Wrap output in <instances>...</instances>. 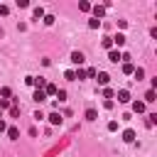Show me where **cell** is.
<instances>
[{
	"mask_svg": "<svg viewBox=\"0 0 157 157\" xmlns=\"http://www.w3.org/2000/svg\"><path fill=\"white\" fill-rule=\"evenodd\" d=\"M113 98H118V103H130V91H128V88H120Z\"/></svg>",
	"mask_w": 157,
	"mask_h": 157,
	"instance_id": "1",
	"label": "cell"
},
{
	"mask_svg": "<svg viewBox=\"0 0 157 157\" xmlns=\"http://www.w3.org/2000/svg\"><path fill=\"white\" fill-rule=\"evenodd\" d=\"M83 61H86V56H83L81 52H71V64H74V66H81Z\"/></svg>",
	"mask_w": 157,
	"mask_h": 157,
	"instance_id": "2",
	"label": "cell"
},
{
	"mask_svg": "<svg viewBox=\"0 0 157 157\" xmlns=\"http://www.w3.org/2000/svg\"><path fill=\"white\" fill-rule=\"evenodd\" d=\"M110 39H113V47H118V49H120V47H125V34H123V32H118V34H115V37H110Z\"/></svg>",
	"mask_w": 157,
	"mask_h": 157,
	"instance_id": "3",
	"label": "cell"
},
{
	"mask_svg": "<svg viewBox=\"0 0 157 157\" xmlns=\"http://www.w3.org/2000/svg\"><path fill=\"white\" fill-rule=\"evenodd\" d=\"M91 10H93V17H96V20H101V17L105 15V7H103V5H91Z\"/></svg>",
	"mask_w": 157,
	"mask_h": 157,
	"instance_id": "4",
	"label": "cell"
},
{
	"mask_svg": "<svg viewBox=\"0 0 157 157\" xmlns=\"http://www.w3.org/2000/svg\"><path fill=\"white\" fill-rule=\"evenodd\" d=\"M96 81H98L101 86H108V81H110V76H108L105 71H98V74H96Z\"/></svg>",
	"mask_w": 157,
	"mask_h": 157,
	"instance_id": "5",
	"label": "cell"
},
{
	"mask_svg": "<svg viewBox=\"0 0 157 157\" xmlns=\"http://www.w3.org/2000/svg\"><path fill=\"white\" fill-rule=\"evenodd\" d=\"M108 61L118 64V61H120V52H118V49H110V52H108Z\"/></svg>",
	"mask_w": 157,
	"mask_h": 157,
	"instance_id": "6",
	"label": "cell"
},
{
	"mask_svg": "<svg viewBox=\"0 0 157 157\" xmlns=\"http://www.w3.org/2000/svg\"><path fill=\"white\" fill-rule=\"evenodd\" d=\"M61 120H64V118H61L56 110H54V113H49V123H52V125H61Z\"/></svg>",
	"mask_w": 157,
	"mask_h": 157,
	"instance_id": "7",
	"label": "cell"
},
{
	"mask_svg": "<svg viewBox=\"0 0 157 157\" xmlns=\"http://www.w3.org/2000/svg\"><path fill=\"white\" fill-rule=\"evenodd\" d=\"M123 140H125V142H135V130H130V128L123 130Z\"/></svg>",
	"mask_w": 157,
	"mask_h": 157,
	"instance_id": "8",
	"label": "cell"
},
{
	"mask_svg": "<svg viewBox=\"0 0 157 157\" xmlns=\"http://www.w3.org/2000/svg\"><path fill=\"white\" fill-rule=\"evenodd\" d=\"M32 98H34V101H37V103H42V101H44V98H47V93H44V91H42V88H34V96H32Z\"/></svg>",
	"mask_w": 157,
	"mask_h": 157,
	"instance_id": "9",
	"label": "cell"
},
{
	"mask_svg": "<svg viewBox=\"0 0 157 157\" xmlns=\"http://www.w3.org/2000/svg\"><path fill=\"white\" fill-rule=\"evenodd\" d=\"M132 113H145V101H135L132 103Z\"/></svg>",
	"mask_w": 157,
	"mask_h": 157,
	"instance_id": "10",
	"label": "cell"
},
{
	"mask_svg": "<svg viewBox=\"0 0 157 157\" xmlns=\"http://www.w3.org/2000/svg\"><path fill=\"white\" fill-rule=\"evenodd\" d=\"M135 71V64L132 61H123V74H132Z\"/></svg>",
	"mask_w": 157,
	"mask_h": 157,
	"instance_id": "11",
	"label": "cell"
},
{
	"mask_svg": "<svg viewBox=\"0 0 157 157\" xmlns=\"http://www.w3.org/2000/svg\"><path fill=\"white\" fill-rule=\"evenodd\" d=\"M42 91H44L47 96H56V86H54V83H47V86H44Z\"/></svg>",
	"mask_w": 157,
	"mask_h": 157,
	"instance_id": "12",
	"label": "cell"
},
{
	"mask_svg": "<svg viewBox=\"0 0 157 157\" xmlns=\"http://www.w3.org/2000/svg\"><path fill=\"white\" fill-rule=\"evenodd\" d=\"M155 101H157V93H155V91L150 88V91L145 93V103H155Z\"/></svg>",
	"mask_w": 157,
	"mask_h": 157,
	"instance_id": "13",
	"label": "cell"
},
{
	"mask_svg": "<svg viewBox=\"0 0 157 157\" xmlns=\"http://www.w3.org/2000/svg\"><path fill=\"white\" fill-rule=\"evenodd\" d=\"M5 132H7V137H10V140H17V137H20V130H17V128H7Z\"/></svg>",
	"mask_w": 157,
	"mask_h": 157,
	"instance_id": "14",
	"label": "cell"
},
{
	"mask_svg": "<svg viewBox=\"0 0 157 157\" xmlns=\"http://www.w3.org/2000/svg\"><path fill=\"white\" fill-rule=\"evenodd\" d=\"M96 118H98V110L96 108H88L86 110V120H96Z\"/></svg>",
	"mask_w": 157,
	"mask_h": 157,
	"instance_id": "15",
	"label": "cell"
},
{
	"mask_svg": "<svg viewBox=\"0 0 157 157\" xmlns=\"http://www.w3.org/2000/svg\"><path fill=\"white\" fill-rule=\"evenodd\" d=\"M78 10H81V12H91V2L81 0V2H78Z\"/></svg>",
	"mask_w": 157,
	"mask_h": 157,
	"instance_id": "16",
	"label": "cell"
},
{
	"mask_svg": "<svg viewBox=\"0 0 157 157\" xmlns=\"http://www.w3.org/2000/svg\"><path fill=\"white\" fill-rule=\"evenodd\" d=\"M113 96H115V93H113V88H108V86H105V88H103V98H105V101H113Z\"/></svg>",
	"mask_w": 157,
	"mask_h": 157,
	"instance_id": "17",
	"label": "cell"
},
{
	"mask_svg": "<svg viewBox=\"0 0 157 157\" xmlns=\"http://www.w3.org/2000/svg\"><path fill=\"white\" fill-rule=\"evenodd\" d=\"M103 49H108V52L113 49V39L110 37H103Z\"/></svg>",
	"mask_w": 157,
	"mask_h": 157,
	"instance_id": "18",
	"label": "cell"
},
{
	"mask_svg": "<svg viewBox=\"0 0 157 157\" xmlns=\"http://www.w3.org/2000/svg\"><path fill=\"white\" fill-rule=\"evenodd\" d=\"M74 78H78V81L86 78V69H76V71H74Z\"/></svg>",
	"mask_w": 157,
	"mask_h": 157,
	"instance_id": "19",
	"label": "cell"
},
{
	"mask_svg": "<svg viewBox=\"0 0 157 157\" xmlns=\"http://www.w3.org/2000/svg\"><path fill=\"white\" fill-rule=\"evenodd\" d=\"M132 76H135L137 81H140V78H145V69H140V66H137V69L132 71Z\"/></svg>",
	"mask_w": 157,
	"mask_h": 157,
	"instance_id": "20",
	"label": "cell"
},
{
	"mask_svg": "<svg viewBox=\"0 0 157 157\" xmlns=\"http://www.w3.org/2000/svg\"><path fill=\"white\" fill-rule=\"evenodd\" d=\"M88 27H91V29H98V27H101V20H96V17L88 20Z\"/></svg>",
	"mask_w": 157,
	"mask_h": 157,
	"instance_id": "21",
	"label": "cell"
},
{
	"mask_svg": "<svg viewBox=\"0 0 157 157\" xmlns=\"http://www.w3.org/2000/svg\"><path fill=\"white\" fill-rule=\"evenodd\" d=\"M0 96H2V98H5V101H7V98H10V96H12V91H10V88H7V86H5V88H0Z\"/></svg>",
	"mask_w": 157,
	"mask_h": 157,
	"instance_id": "22",
	"label": "cell"
},
{
	"mask_svg": "<svg viewBox=\"0 0 157 157\" xmlns=\"http://www.w3.org/2000/svg\"><path fill=\"white\" fill-rule=\"evenodd\" d=\"M10 118H20V108L17 105H10Z\"/></svg>",
	"mask_w": 157,
	"mask_h": 157,
	"instance_id": "23",
	"label": "cell"
},
{
	"mask_svg": "<svg viewBox=\"0 0 157 157\" xmlns=\"http://www.w3.org/2000/svg\"><path fill=\"white\" fill-rule=\"evenodd\" d=\"M56 98H59V101H66V91H64V88H56Z\"/></svg>",
	"mask_w": 157,
	"mask_h": 157,
	"instance_id": "24",
	"label": "cell"
},
{
	"mask_svg": "<svg viewBox=\"0 0 157 157\" xmlns=\"http://www.w3.org/2000/svg\"><path fill=\"white\" fill-rule=\"evenodd\" d=\"M155 123H157V113H150L147 115V125H155Z\"/></svg>",
	"mask_w": 157,
	"mask_h": 157,
	"instance_id": "25",
	"label": "cell"
},
{
	"mask_svg": "<svg viewBox=\"0 0 157 157\" xmlns=\"http://www.w3.org/2000/svg\"><path fill=\"white\" fill-rule=\"evenodd\" d=\"M5 108L10 110V101H5V98H0V110H5Z\"/></svg>",
	"mask_w": 157,
	"mask_h": 157,
	"instance_id": "26",
	"label": "cell"
},
{
	"mask_svg": "<svg viewBox=\"0 0 157 157\" xmlns=\"http://www.w3.org/2000/svg\"><path fill=\"white\" fill-rule=\"evenodd\" d=\"M34 17H37V20L44 17V10H42V7H34Z\"/></svg>",
	"mask_w": 157,
	"mask_h": 157,
	"instance_id": "27",
	"label": "cell"
},
{
	"mask_svg": "<svg viewBox=\"0 0 157 157\" xmlns=\"http://www.w3.org/2000/svg\"><path fill=\"white\" fill-rule=\"evenodd\" d=\"M54 22V15H44V25H52Z\"/></svg>",
	"mask_w": 157,
	"mask_h": 157,
	"instance_id": "28",
	"label": "cell"
},
{
	"mask_svg": "<svg viewBox=\"0 0 157 157\" xmlns=\"http://www.w3.org/2000/svg\"><path fill=\"white\" fill-rule=\"evenodd\" d=\"M64 78H69V81H76V78H74V71H71V69H69V71L64 74Z\"/></svg>",
	"mask_w": 157,
	"mask_h": 157,
	"instance_id": "29",
	"label": "cell"
},
{
	"mask_svg": "<svg viewBox=\"0 0 157 157\" xmlns=\"http://www.w3.org/2000/svg\"><path fill=\"white\" fill-rule=\"evenodd\" d=\"M7 12H10V7L7 5H0V15H7Z\"/></svg>",
	"mask_w": 157,
	"mask_h": 157,
	"instance_id": "30",
	"label": "cell"
},
{
	"mask_svg": "<svg viewBox=\"0 0 157 157\" xmlns=\"http://www.w3.org/2000/svg\"><path fill=\"white\" fill-rule=\"evenodd\" d=\"M5 130H7V125H5V120L0 118V132H5Z\"/></svg>",
	"mask_w": 157,
	"mask_h": 157,
	"instance_id": "31",
	"label": "cell"
}]
</instances>
